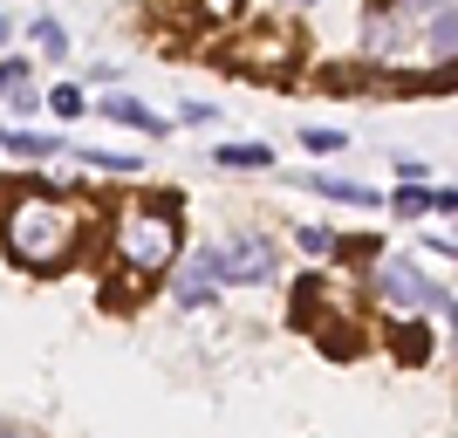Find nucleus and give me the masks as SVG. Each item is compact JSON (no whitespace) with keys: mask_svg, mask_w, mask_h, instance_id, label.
Listing matches in <instances>:
<instances>
[{"mask_svg":"<svg viewBox=\"0 0 458 438\" xmlns=\"http://www.w3.org/2000/svg\"><path fill=\"white\" fill-rule=\"evenodd\" d=\"M0 247L28 274H62L89 247V206H82L76 192H55V185L0 192Z\"/></svg>","mask_w":458,"mask_h":438,"instance_id":"nucleus-1","label":"nucleus"},{"mask_svg":"<svg viewBox=\"0 0 458 438\" xmlns=\"http://www.w3.org/2000/svg\"><path fill=\"white\" fill-rule=\"evenodd\" d=\"M178 247H185V227H178V199L172 192L123 199V206L110 212V267L123 274V281H137V295L178 267Z\"/></svg>","mask_w":458,"mask_h":438,"instance_id":"nucleus-2","label":"nucleus"},{"mask_svg":"<svg viewBox=\"0 0 458 438\" xmlns=\"http://www.w3.org/2000/svg\"><path fill=\"white\" fill-rule=\"evenodd\" d=\"M377 295L403 315H424V308H445L438 274H424L418 261H377Z\"/></svg>","mask_w":458,"mask_h":438,"instance_id":"nucleus-3","label":"nucleus"},{"mask_svg":"<svg viewBox=\"0 0 458 438\" xmlns=\"http://www.w3.org/2000/svg\"><path fill=\"white\" fill-rule=\"evenodd\" d=\"M274 267H281V253H274L267 233H240L219 247V288H260L274 281Z\"/></svg>","mask_w":458,"mask_h":438,"instance_id":"nucleus-4","label":"nucleus"},{"mask_svg":"<svg viewBox=\"0 0 458 438\" xmlns=\"http://www.w3.org/2000/svg\"><path fill=\"white\" fill-rule=\"evenodd\" d=\"M172 295H178V308H206L212 295H219V247H199V253H191L185 274H172Z\"/></svg>","mask_w":458,"mask_h":438,"instance_id":"nucleus-5","label":"nucleus"},{"mask_svg":"<svg viewBox=\"0 0 458 438\" xmlns=\"http://www.w3.org/2000/svg\"><path fill=\"white\" fill-rule=\"evenodd\" d=\"M240 56H247L240 69H253V76H287L301 48H294V35H287V28H267V35H253L247 48H240Z\"/></svg>","mask_w":458,"mask_h":438,"instance_id":"nucleus-6","label":"nucleus"},{"mask_svg":"<svg viewBox=\"0 0 458 438\" xmlns=\"http://www.w3.org/2000/svg\"><path fill=\"white\" fill-rule=\"evenodd\" d=\"M0 103H7V110H41L35 76H28V56H7V62H0Z\"/></svg>","mask_w":458,"mask_h":438,"instance_id":"nucleus-7","label":"nucleus"},{"mask_svg":"<svg viewBox=\"0 0 458 438\" xmlns=\"http://www.w3.org/2000/svg\"><path fill=\"white\" fill-rule=\"evenodd\" d=\"M103 116H110V124H123V131H144V137H157V131H165V116H157V110H144L137 96H110V103H103Z\"/></svg>","mask_w":458,"mask_h":438,"instance_id":"nucleus-8","label":"nucleus"},{"mask_svg":"<svg viewBox=\"0 0 458 438\" xmlns=\"http://www.w3.org/2000/svg\"><path fill=\"white\" fill-rule=\"evenodd\" d=\"M0 151H7V158H55L62 144L48 131H21V124H14V131H0Z\"/></svg>","mask_w":458,"mask_h":438,"instance_id":"nucleus-9","label":"nucleus"},{"mask_svg":"<svg viewBox=\"0 0 458 438\" xmlns=\"http://www.w3.org/2000/svg\"><path fill=\"white\" fill-rule=\"evenodd\" d=\"M212 165H226V172H267L274 151H267V144H219V151H212Z\"/></svg>","mask_w":458,"mask_h":438,"instance_id":"nucleus-10","label":"nucleus"},{"mask_svg":"<svg viewBox=\"0 0 458 438\" xmlns=\"http://www.w3.org/2000/svg\"><path fill=\"white\" fill-rule=\"evenodd\" d=\"M431 48H438L445 62H458V0L431 14Z\"/></svg>","mask_w":458,"mask_h":438,"instance_id":"nucleus-11","label":"nucleus"},{"mask_svg":"<svg viewBox=\"0 0 458 438\" xmlns=\"http://www.w3.org/2000/svg\"><path fill=\"white\" fill-rule=\"evenodd\" d=\"M315 192H328V199H343V206H377V192L356 185V178H308Z\"/></svg>","mask_w":458,"mask_h":438,"instance_id":"nucleus-12","label":"nucleus"},{"mask_svg":"<svg viewBox=\"0 0 458 438\" xmlns=\"http://www.w3.org/2000/svg\"><path fill=\"white\" fill-rule=\"evenodd\" d=\"M41 103H48V110H55V116H62V124H76V116H82V110H89V103H82V90H76V82H55V90L41 96Z\"/></svg>","mask_w":458,"mask_h":438,"instance_id":"nucleus-13","label":"nucleus"},{"mask_svg":"<svg viewBox=\"0 0 458 438\" xmlns=\"http://www.w3.org/2000/svg\"><path fill=\"white\" fill-rule=\"evenodd\" d=\"M28 35H35V48H41V56H55V62L69 56V35H62V28H55V21H48V14H41L35 28H28Z\"/></svg>","mask_w":458,"mask_h":438,"instance_id":"nucleus-14","label":"nucleus"},{"mask_svg":"<svg viewBox=\"0 0 458 438\" xmlns=\"http://www.w3.org/2000/svg\"><path fill=\"white\" fill-rule=\"evenodd\" d=\"M390 212H397V219H424V212H431V192H424V185H403L397 199H390Z\"/></svg>","mask_w":458,"mask_h":438,"instance_id":"nucleus-15","label":"nucleus"},{"mask_svg":"<svg viewBox=\"0 0 458 438\" xmlns=\"http://www.w3.org/2000/svg\"><path fill=\"white\" fill-rule=\"evenodd\" d=\"M82 165H96V172H137V158H123V151H82Z\"/></svg>","mask_w":458,"mask_h":438,"instance_id":"nucleus-16","label":"nucleus"},{"mask_svg":"<svg viewBox=\"0 0 458 438\" xmlns=\"http://www.w3.org/2000/svg\"><path fill=\"white\" fill-rule=\"evenodd\" d=\"M397 356H411V363H424V329H418V315L397 329Z\"/></svg>","mask_w":458,"mask_h":438,"instance_id":"nucleus-17","label":"nucleus"},{"mask_svg":"<svg viewBox=\"0 0 458 438\" xmlns=\"http://www.w3.org/2000/svg\"><path fill=\"white\" fill-rule=\"evenodd\" d=\"M308 151H343V131H301Z\"/></svg>","mask_w":458,"mask_h":438,"instance_id":"nucleus-18","label":"nucleus"},{"mask_svg":"<svg viewBox=\"0 0 458 438\" xmlns=\"http://www.w3.org/2000/svg\"><path fill=\"white\" fill-rule=\"evenodd\" d=\"M294 240H301V253H328V247H335V240H328L322 227H301V233H294Z\"/></svg>","mask_w":458,"mask_h":438,"instance_id":"nucleus-19","label":"nucleus"},{"mask_svg":"<svg viewBox=\"0 0 458 438\" xmlns=\"http://www.w3.org/2000/svg\"><path fill=\"white\" fill-rule=\"evenodd\" d=\"M438 7H452V0H397V14H438Z\"/></svg>","mask_w":458,"mask_h":438,"instance_id":"nucleus-20","label":"nucleus"},{"mask_svg":"<svg viewBox=\"0 0 458 438\" xmlns=\"http://www.w3.org/2000/svg\"><path fill=\"white\" fill-rule=\"evenodd\" d=\"M431 212H458V192H431Z\"/></svg>","mask_w":458,"mask_h":438,"instance_id":"nucleus-21","label":"nucleus"},{"mask_svg":"<svg viewBox=\"0 0 458 438\" xmlns=\"http://www.w3.org/2000/svg\"><path fill=\"white\" fill-rule=\"evenodd\" d=\"M233 7H240V0H206V14H212V21H226Z\"/></svg>","mask_w":458,"mask_h":438,"instance_id":"nucleus-22","label":"nucleus"},{"mask_svg":"<svg viewBox=\"0 0 458 438\" xmlns=\"http://www.w3.org/2000/svg\"><path fill=\"white\" fill-rule=\"evenodd\" d=\"M0 438H35V432H28V425H7V418H0Z\"/></svg>","mask_w":458,"mask_h":438,"instance_id":"nucleus-23","label":"nucleus"},{"mask_svg":"<svg viewBox=\"0 0 458 438\" xmlns=\"http://www.w3.org/2000/svg\"><path fill=\"white\" fill-rule=\"evenodd\" d=\"M7 35H14V21H7V14H0V48H7Z\"/></svg>","mask_w":458,"mask_h":438,"instance_id":"nucleus-24","label":"nucleus"},{"mask_svg":"<svg viewBox=\"0 0 458 438\" xmlns=\"http://www.w3.org/2000/svg\"><path fill=\"white\" fill-rule=\"evenodd\" d=\"M452 253H458V233H452Z\"/></svg>","mask_w":458,"mask_h":438,"instance_id":"nucleus-25","label":"nucleus"},{"mask_svg":"<svg viewBox=\"0 0 458 438\" xmlns=\"http://www.w3.org/2000/svg\"><path fill=\"white\" fill-rule=\"evenodd\" d=\"M301 7H308V0H301Z\"/></svg>","mask_w":458,"mask_h":438,"instance_id":"nucleus-26","label":"nucleus"}]
</instances>
